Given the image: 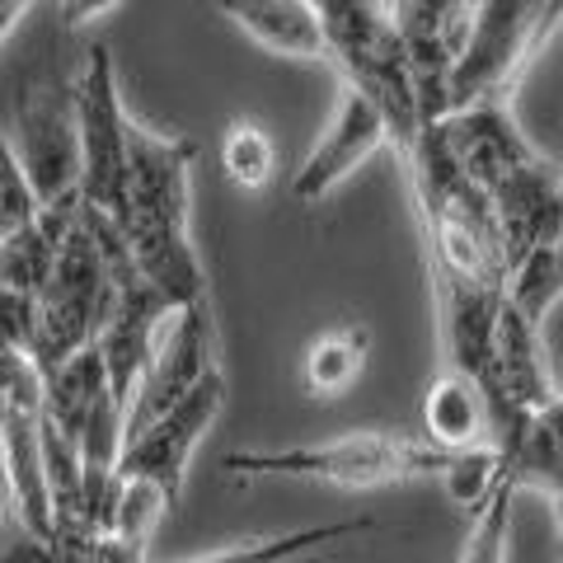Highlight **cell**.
Wrapping results in <instances>:
<instances>
[{
    "label": "cell",
    "instance_id": "ac0fdd59",
    "mask_svg": "<svg viewBox=\"0 0 563 563\" xmlns=\"http://www.w3.org/2000/svg\"><path fill=\"white\" fill-rule=\"evenodd\" d=\"M372 517H343V521H320V526H301V531H282V536H263V540H244V544H225L198 559H179V563H296L324 544H339L352 536L372 531Z\"/></svg>",
    "mask_w": 563,
    "mask_h": 563
},
{
    "label": "cell",
    "instance_id": "ba28073f",
    "mask_svg": "<svg viewBox=\"0 0 563 563\" xmlns=\"http://www.w3.org/2000/svg\"><path fill=\"white\" fill-rule=\"evenodd\" d=\"M479 385L493 409V437L521 428L536 409H544L559 395L550 352H544V324L521 314L512 306V296L503 306V320H498V333H493V352H488Z\"/></svg>",
    "mask_w": 563,
    "mask_h": 563
},
{
    "label": "cell",
    "instance_id": "7a4b0ae2",
    "mask_svg": "<svg viewBox=\"0 0 563 563\" xmlns=\"http://www.w3.org/2000/svg\"><path fill=\"white\" fill-rule=\"evenodd\" d=\"M324 29V62L339 66L343 85L362 90L390 122V146L404 155L422 132V99L409 52L395 29L390 0H310Z\"/></svg>",
    "mask_w": 563,
    "mask_h": 563
},
{
    "label": "cell",
    "instance_id": "4316f807",
    "mask_svg": "<svg viewBox=\"0 0 563 563\" xmlns=\"http://www.w3.org/2000/svg\"><path fill=\"white\" fill-rule=\"evenodd\" d=\"M33 343H38V296L0 287V347L33 357Z\"/></svg>",
    "mask_w": 563,
    "mask_h": 563
},
{
    "label": "cell",
    "instance_id": "8fae6325",
    "mask_svg": "<svg viewBox=\"0 0 563 563\" xmlns=\"http://www.w3.org/2000/svg\"><path fill=\"white\" fill-rule=\"evenodd\" d=\"M380 146H390V122H385V113L362 90L343 85L329 122L320 128V136H314V146L306 151L301 169L291 174V198L306 207L324 202L329 192L343 188L352 179V169L372 161Z\"/></svg>",
    "mask_w": 563,
    "mask_h": 563
},
{
    "label": "cell",
    "instance_id": "d4e9b609",
    "mask_svg": "<svg viewBox=\"0 0 563 563\" xmlns=\"http://www.w3.org/2000/svg\"><path fill=\"white\" fill-rule=\"evenodd\" d=\"M43 390H47V380L38 372V362H33L29 352L0 347V395L29 413H43Z\"/></svg>",
    "mask_w": 563,
    "mask_h": 563
},
{
    "label": "cell",
    "instance_id": "484cf974",
    "mask_svg": "<svg viewBox=\"0 0 563 563\" xmlns=\"http://www.w3.org/2000/svg\"><path fill=\"white\" fill-rule=\"evenodd\" d=\"M0 563H57V544L5 503L0 507Z\"/></svg>",
    "mask_w": 563,
    "mask_h": 563
},
{
    "label": "cell",
    "instance_id": "9a60e30c",
    "mask_svg": "<svg viewBox=\"0 0 563 563\" xmlns=\"http://www.w3.org/2000/svg\"><path fill=\"white\" fill-rule=\"evenodd\" d=\"M225 20H235L258 47L296 62L324 57V29L310 0H217Z\"/></svg>",
    "mask_w": 563,
    "mask_h": 563
},
{
    "label": "cell",
    "instance_id": "4fadbf2b",
    "mask_svg": "<svg viewBox=\"0 0 563 563\" xmlns=\"http://www.w3.org/2000/svg\"><path fill=\"white\" fill-rule=\"evenodd\" d=\"M0 465H5V503L20 512L33 531L52 540V488L43 465V428L38 413L10 409L0 418Z\"/></svg>",
    "mask_w": 563,
    "mask_h": 563
},
{
    "label": "cell",
    "instance_id": "30bf717a",
    "mask_svg": "<svg viewBox=\"0 0 563 563\" xmlns=\"http://www.w3.org/2000/svg\"><path fill=\"white\" fill-rule=\"evenodd\" d=\"M211 366H217V320H211L207 301H192L184 310H174L169 324L161 329V343H155L151 366L141 376V390L128 409V437L141 432L146 422H155L161 413H169Z\"/></svg>",
    "mask_w": 563,
    "mask_h": 563
},
{
    "label": "cell",
    "instance_id": "3957f363",
    "mask_svg": "<svg viewBox=\"0 0 563 563\" xmlns=\"http://www.w3.org/2000/svg\"><path fill=\"white\" fill-rule=\"evenodd\" d=\"M451 451L428 437L404 432H343L329 442H296V446H244L221 461V470L240 479H310L333 488H385L422 474H442Z\"/></svg>",
    "mask_w": 563,
    "mask_h": 563
},
{
    "label": "cell",
    "instance_id": "52a82bcc",
    "mask_svg": "<svg viewBox=\"0 0 563 563\" xmlns=\"http://www.w3.org/2000/svg\"><path fill=\"white\" fill-rule=\"evenodd\" d=\"M221 404H225V372L211 366L169 413H161L155 422H146V428L122 442L113 479H155L174 503H179L184 479H188V461H192V451H198L202 437L211 432V422L221 418Z\"/></svg>",
    "mask_w": 563,
    "mask_h": 563
},
{
    "label": "cell",
    "instance_id": "e0dca14e",
    "mask_svg": "<svg viewBox=\"0 0 563 563\" xmlns=\"http://www.w3.org/2000/svg\"><path fill=\"white\" fill-rule=\"evenodd\" d=\"M80 217V211H76ZM76 217H62V211H38V221L20 225L14 235L0 240V287L43 296V287L52 282V268L62 258V244L70 235Z\"/></svg>",
    "mask_w": 563,
    "mask_h": 563
},
{
    "label": "cell",
    "instance_id": "ffe728a7",
    "mask_svg": "<svg viewBox=\"0 0 563 563\" xmlns=\"http://www.w3.org/2000/svg\"><path fill=\"white\" fill-rule=\"evenodd\" d=\"M446 488V498L455 507H465L474 517L479 507L498 493V484L507 479V461H503V446L498 442H479V446H465V451H451L446 470L437 474Z\"/></svg>",
    "mask_w": 563,
    "mask_h": 563
},
{
    "label": "cell",
    "instance_id": "603a6c76",
    "mask_svg": "<svg viewBox=\"0 0 563 563\" xmlns=\"http://www.w3.org/2000/svg\"><path fill=\"white\" fill-rule=\"evenodd\" d=\"M221 169H225V179H231L235 188L258 192L263 184L273 179V169H277L268 132H263L258 122H244V118L231 122L225 136H221Z\"/></svg>",
    "mask_w": 563,
    "mask_h": 563
},
{
    "label": "cell",
    "instance_id": "9c48e42d",
    "mask_svg": "<svg viewBox=\"0 0 563 563\" xmlns=\"http://www.w3.org/2000/svg\"><path fill=\"white\" fill-rule=\"evenodd\" d=\"M470 10L474 0H390L428 122L451 113V76L470 43Z\"/></svg>",
    "mask_w": 563,
    "mask_h": 563
},
{
    "label": "cell",
    "instance_id": "7402d4cb",
    "mask_svg": "<svg viewBox=\"0 0 563 563\" xmlns=\"http://www.w3.org/2000/svg\"><path fill=\"white\" fill-rule=\"evenodd\" d=\"M517 484L503 479L498 493L470 517V531L461 544V563H507L512 554V503H517Z\"/></svg>",
    "mask_w": 563,
    "mask_h": 563
},
{
    "label": "cell",
    "instance_id": "44dd1931",
    "mask_svg": "<svg viewBox=\"0 0 563 563\" xmlns=\"http://www.w3.org/2000/svg\"><path fill=\"white\" fill-rule=\"evenodd\" d=\"M174 498L155 479H113V507H109V536H122L132 544H146L155 526L169 517Z\"/></svg>",
    "mask_w": 563,
    "mask_h": 563
},
{
    "label": "cell",
    "instance_id": "f1b7e54d",
    "mask_svg": "<svg viewBox=\"0 0 563 563\" xmlns=\"http://www.w3.org/2000/svg\"><path fill=\"white\" fill-rule=\"evenodd\" d=\"M95 563H146V544H132L122 536H99V550H95Z\"/></svg>",
    "mask_w": 563,
    "mask_h": 563
},
{
    "label": "cell",
    "instance_id": "d6986e66",
    "mask_svg": "<svg viewBox=\"0 0 563 563\" xmlns=\"http://www.w3.org/2000/svg\"><path fill=\"white\" fill-rule=\"evenodd\" d=\"M366 352H372V329L366 324H333V329H324L301 357L306 390L320 395V399L343 395L347 385L362 376Z\"/></svg>",
    "mask_w": 563,
    "mask_h": 563
},
{
    "label": "cell",
    "instance_id": "cb8c5ba5",
    "mask_svg": "<svg viewBox=\"0 0 563 563\" xmlns=\"http://www.w3.org/2000/svg\"><path fill=\"white\" fill-rule=\"evenodd\" d=\"M38 192H33L29 174L20 165V151H14V141L0 132V240L14 235L20 225L38 221Z\"/></svg>",
    "mask_w": 563,
    "mask_h": 563
},
{
    "label": "cell",
    "instance_id": "5b68a950",
    "mask_svg": "<svg viewBox=\"0 0 563 563\" xmlns=\"http://www.w3.org/2000/svg\"><path fill=\"white\" fill-rule=\"evenodd\" d=\"M76 99V128H80V207L103 211V217L122 221L128 207V151H132V118L122 109L118 90V66L113 52L95 43L80 62V76L70 85Z\"/></svg>",
    "mask_w": 563,
    "mask_h": 563
},
{
    "label": "cell",
    "instance_id": "7c38bea8",
    "mask_svg": "<svg viewBox=\"0 0 563 563\" xmlns=\"http://www.w3.org/2000/svg\"><path fill=\"white\" fill-rule=\"evenodd\" d=\"M174 310L179 306H169L136 268H128L118 277L113 310H109V320H103L95 347L103 357L109 390L122 404V413L132 409V399L141 390V376H146V366H151V352H155V343H161V329L169 324Z\"/></svg>",
    "mask_w": 563,
    "mask_h": 563
},
{
    "label": "cell",
    "instance_id": "4dcf8cb0",
    "mask_svg": "<svg viewBox=\"0 0 563 563\" xmlns=\"http://www.w3.org/2000/svg\"><path fill=\"white\" fill-rule=\"evenodd\" d=\"M550 517H554V531H559V544H563V493L550 498Z\"/></svg>",
    "mask_w": 563,
    "mask_h": 563
},
{
    "label": "cell",
    "instance_id": "f546056e",
    "mask_svg": "<svg viewBox=\"0 0 563 563\" xmlns=\"http://www.w3.org/2000/svg\"><path fill=\"white\" fill-rule=\"evenodd\" d=\"M33 0H0V47H5V38L14 29H20V20L29 14Z\"/></svg>",
    "mask_w": 563,
    "mask_h": 563
},
{
    "label": "cell",
    "instance_id": "8992f818",
    "mask_svg": "<svg viewBox=\"0 0 563 563\" xmlns=\"http://www.w3.org/2000/svg\"><path fill=\"white\" fill-rule=\"evenodd\" d=\"M14 151L38 192L43 211L76 217L80 211V128H76V99L62 90H29L14 109Z\"/></svg>",
    "mask_w": 563,
    "mask_h": 563
},
{
    "label": "cell",
    "instance_id": "2e32d148",
    "mask_svg": "<svg viewBox=\"0 0 563 563\" xmlns=\"http://www.w3.org/2000/svg\"><path fill=\"white\" fill-rule=\"evenodd\" d=\"M503 446L507 461V479L517 488H536L544 498L563 493V390L536 409L521 428L493 437Z\"/></svg>",
    "mask_w": 563,
    "mask_h": 563
},
{
    "label": "cell",
    "instance_id": "277c9868",
    "mask_svg": "<svg viewBox=\"0 0 563 563\" xmlns=\"http://www.w3.org/2000/svg\"><path fill=\"white\" fill-rule=\"evenodd\" d=\"M563 29V0H474L470 43L451 76V113L470 103H512V90Z\"/></svg>",
    "mask_w": 563,
    "mask_h": 563
},
{
    "label": "cell",
    "instance_id": "83f0119b",
    "mask_svg": "<svg viewBox=\"0 0 563 563\" xmlns=\"http://www.w3.org/2000/svg\"><path fill=\"white\" fill-rule=\"evenodd\" d=\"M122 5H128V0H62V29H85Z\"/></svg>",
    "mask_w": 563,
    "mask_h": 563
},
{
    "label": "cell",
    "instance_id": "5bb4252c",
    "mask_svg": "<svg viewBox=\"0 0 563 563\" xmlns=\"http://www.w3.org/2000/svg\"><path fill=\"white\" fill-rule=\"evenodd\" d=\"M422 437L437 442L442 451H465V446L493 442V409H488L484 385L465 372L442 366V376L422 395Z\"/></svg>",
    "mask_w": 563,
    "mask_h": 563
},
{
    "label": "cell",
    "instance_id": "6da1fadb",
    "mask_svg": "<svg viewBox=\"0 0 563 563\" xmlns=\"http://www.w3.org/2000/svg\"><path fill=\"white\" fill-rule=\"evenodd\" d=\"M192 161L198 146L188 136H165L132 122L128 151V207H122V235L136 273L165 296L169 306L207 301V273L192 250Z\"/></svg>",
    "mask_w": 563,
    "mask_h": 563
}]
</instances>
